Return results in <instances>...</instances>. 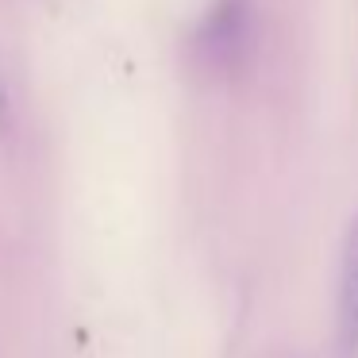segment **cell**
Listing matches in <instances>:
<instances>
[{"label": "cell", "instance_id": "cell-1", "mask_svg": "<svg viewBox=\"0 0 358 358\" xmlns=\"http://www.w3.org/2000/svg\"><path fill=\"white\" fill-rule=\"evenodd\" d=\"M250 0H216L196 31V55L208 70L235 73L255 50V16Z\"/></svg>", "mask_w": 358, "mask_h": 358}, {"label": "cell", "instance_id": "cell-2", "mask_svg": "<svg viewBox=\"0 0 358 358\" xmlns=\"http://www.w3.org/2000/svg\"><path fill=\"white\" fill-rule=\"evenodd\" d=\"M335 347L339 358H358V212L350 216L339 247L335 281Z\"/></svg>", "mask_w": 358, "mask_h": 358}, {"label": "cell", "instance_id": "cell-3", "mask_svg": "<svg viewBox=\"0 0 358 358\" xmlns=\"http://www.w3.org/2000/svg\"><path fill=\"white\" fill-rule=\"evenodd\" d=\"M12 131V93L8 81H4V70H0V135Z\"/></svg>", "mask_w": 358, "mask_h": 358}]
</instances>
